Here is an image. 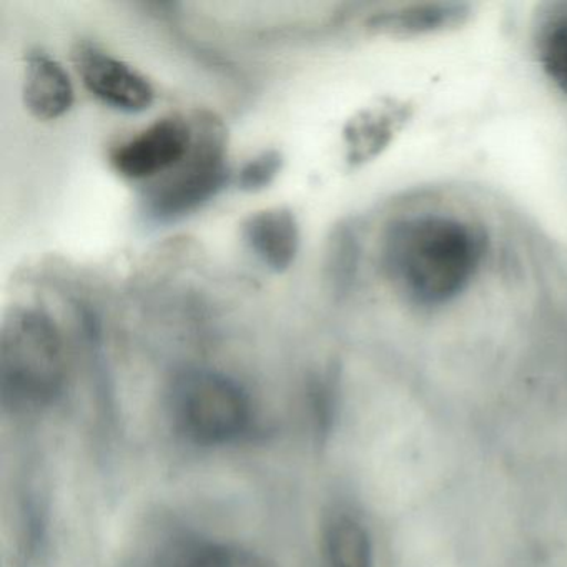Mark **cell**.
Wrapping results in <instances>:
<instances>
[{
	"label": "cell",
	"instance_id": "cell-6",
	"mask_svg": "<svg viewBox=\"0 0 567 567\" xmlns=\"http://www.w3.org/2000/svg\"><path fill=\"white\" fill-rule=\"evenodd\" d=\"M74 64L84 87L107 107L125 114H138L154 104L155 91L151 81L97 45L89 42L78 44Z\"/></svg>",
	"mask_w": 567,
	"mask_h": 567
},
{
	"label": "cell",
	"instance_id": "cell-11",
	"mask_svg": "<svg viewBox=\"0 0 567 567\" xmlns=\"http://www.w3.org/2000/svg\"><path fill=\"white\" fill-rule=\"evenodd\" d=\"M534 45L540 68L567 95V2L546 4L534 25Z\"/></svg>",
	"mask_w": 567,
	"mask_h": 567
},
{
	"label": "cell",
	"instance_id": "cell-4",
	"mask_svg": "<svg viewBox=\"0 0 567 567\" xmlns=\"http://www.w3.org/2000/svg\"><path fill=\"white\" fill-rule=\"evenodd\" d=\"M171 410L177 430L202 446H220L238 440L251 423L247 391L227 374L187 370L175 378Z\"/></svg>",
	"mask_w": 567,
	"mask_h": 567
},
{
	"label": "cell",
	"instance_id": "cell-8",
	"mask_svg": "<svg viewBox=\"0 0 567 567\" xmlns=\"http://www.w3.org/2000/svg\"><path fill=\"white\" fill-rule=\"evenodd\" d=\"M410 117V105L398 101H383L357 112L343 131L350 167H361L377 158L403 131Z\"/></svg>",
	"mask_w": 567,
	"mask_h": 567
},
{
	"label": "cell",
	"instance_id": "cell-7",
	"mask_svg": "<svg viewBox=\"0 0 567 567\" xmlns=\"http://www.w3.org/2000/svg\"><path fill=\"white\" fill-rule=\"evenodd\" d=\"M241 238L265 268L284 274L300 251V224L288 207L264 208L245 218Z\"/></svg>",
	"mask_w": 567,
	"mask_h": 567
},
{
	"label": "cell",
	"instance_id": "cell-12",
	"mask_svg": "<svg viewBox=\"0 0 567 567\" xmlns=\"http://www.w3.org/2000/svg\"><path fill=\"white\" fill-rule=\"evenodd\" d=\"M324 567H373V544L364 524L351 514H338L323 536Z\"/></svg>",
	"mask_w": 567,
	"mask_h": 567
},
{
	"label": "cell",
	"instance_id": "cell-2",
	"mask_svg": "<svg viewBox=\"0 0 567 567\" xmlns=\"http://www.w3.org/2000/svg\"><path fill=\"white\" fill-rule=\"evenodd\" d=\"M68 378V348L51 315L38 308H14L0 340L2 403L48 406L64 393Z\"/></svg>",
	"mask_w": 567,
	"mask_h": 567
},
{
	"label": "cell",
	"instance_id": "cell-14",
	"mask_svg": "<svg viewBox=\"0 0 567 567\" xmlns=\"http://www.w3.org/2000/svg\"><path fill=\"white\" fill-rule=\"evenodd\" d=\"M171 567H265L250 550L224 543L192 544L175 557Z\"/></svg>",
	"mask_w": 567,
	"mask_h": 567
},
{
	"label": "cell",
	"instance_id": "cell-1",
	"mask_svg": "<svg viewBox=\"0 0 567 567\" xmlns=\"http://www.w3.org/2000/svg\"><path fill=\"white\" fill-rule=\"evenodd\" d=\"M486 254V235L451 215L424 214L391 225L383 265L410 301L423 307L450 303L476 277Z\"/></svg>",
	"mask_w": 567,
	"mask_h": 567
},
{
	"label": "cell",
	"instance_id": "cell-15",
	"mask_svg": "<svg viewBox=\"0 0 567 567\" xmlns=\"http://www.w3.org/2000/svg\"><path fill=\"white\" fill-rule=\"evenodd\" d=\"M284 168L281 152L270 148L247 162L237 175V185L247 194H257L274 184Z\"/></svg>",
	"mask_w": 567,
	"mask_h": 567
},
{
	"label": "cell",
	"instance_id": "cell-3",
	"mask_svg": "<svg viewBox=\"0 0 567 567\" xmlns=\"http://www.w3.org/2000/svg\"><path fill=\"white\" fill-rule=\"evenodd\" d=\"M194 144L167 174L148 182L142 192L145 224L171 225L214 200L228 182V135L224 122L210 112L195 115Z\"/></svg>",
	"mask_w": 567,
	"mask_h": 567
},
{
	"label": "cell",
	"instance_id": "cell-9",
	"mask_svg": "<svg viewBox=\"0 0 567 567\" xmlns=\"http://www.w3.org/2000/svg\"><path fill=\"white\" fill-rule=\"evenodd\" d=\"M470 18V6L427 2L378 12L368 19L367 29L371 34L383 38L416 39L454 31L466 24Z\"/></svg>",
	"mask_w": 567,
	"mask_h": 567
},
{
	"label": "cell",
	"instance_id": "cell-10",
	"mask_svg": "<svg viewBox=\"0 0 567 567\" xmlns=\"http://www.w3.org/2000/svg\"><path fill=\"white\" fill-rule=\"evenodd\" d=\"M74 99V85L61 62L42 51L25 58L22 101L32 117L58 121L71 111Z\"/></svg>",
	"mask_w": 567,
	"mask_h": 567
},
{
	"label": "cell",
	"instance_id": "cell-13",
	"mask_svg": "<svg viewBox=\"0 0 567 567\" xmlns=\"http://www.w3.org/2000/svg\"><path fill=\"white\" fill-rule=\"evenodd\" d=\"M358 258L360 248L354 228L350 224L337 225L324 251V278L334 295H344L350 290L357 277Z\"/></svg>",
	"mask_w": 567,
	"mask_h": 567
},
{
	"label": "cell",
	"instance_id": "cell-5",
	"mask_svg": "<svg viewBox=\"0 0 567 567\" xmlns=\"http://www.w3.org/2000/svg\"><path fill=\"white\" fill-rule=\"evenodd\" d=\"M194 144L192 121L171 115L158 118L128 141L122 142L111 155V165L122 178L152 182L167 174L190 151Z\"/></svg>",
	"mask_w": 567,
	"mask_h": 567
}]
</instances>
